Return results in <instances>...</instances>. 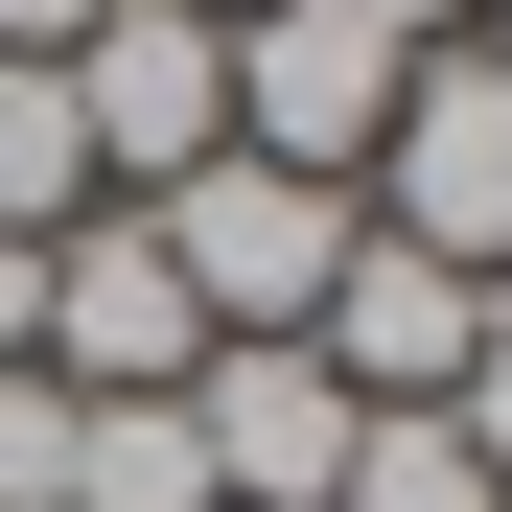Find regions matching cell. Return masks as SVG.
<instances>
[{"instance_id":"16","label":"cell","mask_w":512,"mask_h":512,"mask_svg":"<svg viewBox=\"0 0 512 512\" xmlns=\"http://www.w3.org/2000/svg\"><path fill=\"white\" fill-rule=\"evenodd\" d=\"M210 24H256V0H210Z\"/></svg>"},{"instance_id":"11","label":"cell","mask_w":512,"mask_h":512,"mask_svg":"<svg viewBox=\"0 0 512 512\" xmlns=\"http://www.w3.org/2000/svg\"><path fill=\"white\" fill-rule=\"evenodd\" d=\"M0 512H70V373H0Z\"/></svg>"},{"instance_id":"13","label":"cell","mask_w":512,"mask_h":512,"mask_svg":"<svg viewBox=\"0 0 512 512\" xmlns=\"http://www.w3.org/2000/svg\"><path fill=\"white\" fill-rule=\"evenodd\" d=\"M0 373H47V233H0Z\"/></svg>"},{"instance_id":"6","label":"cell","mask_w":512,"mask_h":512,"mask_svg":"<svg viewBox=\"0 0 512 512\" xmlns=\"http://www.w3.org/2000/svg\"><path fill=\"white\" fill-rule=\"evenodd\" d=\"M350 373H326L303 350V326H280V350H210L187 373V443H210V512H326V466H350Z\"/></svg>"},{"instance_id":"15","label":"cell","mask_w":512,"mask_h":512,"mask_svg":"<svg viewBox=\"0 0 512 512\" xmlns=\"http://www.w3.org/2000/svg\"><path fill=\"white\" fill-rule=\"evenodd\" d=\"M70 24H94V0H0V47H70Z\"/></svg>"},{"instance_id":"7","label":"cell","mask_w":512,"mask_h":512,"mask_svg":"<svg viewBox=\"0 0 512 512\" xmlns=\"http://www.w3.org/2000/svg\"><path fill=\"white\" fill-rule=\"evenodd\" d=\"M466 326H489V280H466V256H419V233H373V210H350V280H326V326H303V350L350 373L373 419H419V396H466Z\"/></svg>"},{"instance_id":"9","label":"cell","mask_w":512,"mask_h":512,"mask_svg":"<svg viewBox=\"0 0 512 512\" xmlns=\"http://www.w3.org/2000/svg\"><path fill=\"white\" fill-rule=\"evenodd\" d=\"M70 512H210L187 396H70Z\"/></svg>"},{"instance_id":"12","label":"cell","mask_w":512,"mask_h":512,"mask_svg":"<svg viewBox=\"0 0 512 512\" xmlns=\"http://www.w3.org/2000/svg\"><path fill=\"white\" fill-rule=\"evenodd\" d=\"M443 419H466V466L512 489V280H489V326H466V396H443Z\"/></svg>"},{"instance_id":"1","label":"cell","mask_w":512,"mask_h":512,"mask_svg":"<svg viewBox=\"0 0 512 512\" xmlns=\"http://www.w3.org/2000/svg\"><path fill=\"white\" fill-rule=\"evenodd\" d=\"M163 256H187L210 350H280V326H326V280H350V187H303V163L210 140L187 187H163Z\"/></svg>"},{"instance_id":"3","label":"cell","mask_w":512,"mask_h":512,"mask_svg":"<svg viewBox=\"0 0 512 512\" xmlns=\"http://www.w3.org/2000/svg\"><path fill=\"white\" fill-rule=\"evenodd\" d=\"M373 233L466 256V280H512V47H419L396 70V140H373Z\"/></svg>"},{"instance_id":"10","label":"cell","mask_w":512,"mask_h":512,"mask_svg":"<svg viewBox=\"0 0 512 512\" xmlns=\"http://www.w3.org/2000/svg\"><path fill=\"white\" fill-rule=\"evenodd\" d=\"M326 512H512V489L466 466V419L419 396V419H350V466H326Z\"/></svg>"},{"instance_id":"4","label":"cell","mask_w":512,"mask_h":512,"mask_svg":"<svg viewBox=\"0 0 512 512\" xmlns=\"http://www.w3.org/2000/svg\"><path fill=\"white\" fill-rule=\"evenodd\" d=\"M396 24H350V0H256V24H233V140L256 163H303V187H350V163L396 140Z\"/></svg>"},{"instance_id":"5","label":"cell","mask_w":512,"mask_h":512,"mask_svg":"<svg viewBox=\"0 0 512 512\" xmlns=\"http://www.w3.org/2000/svg\"><path fill=\"white\" fill-rule=\"evenodd\" d=\"M47 373L70 396H187L210 373V303H187V256H163V210H70L47 233Z\"/></svg>"},{"instance_id":"14","label":"cell","mask_w":512,"mask_h":512,"mask_svg":"<svg viewBox=\"0 0 512 512\" xmlns=\"http://www.w3.org/2000/svg\"><path fill=\"white\" fill-rule=\"evenodd\" d=\"M350 24H396V47H466V24H489V0H350Z\"/></svg>"},{"instance_id":"8","label":"cell","mask_w":512,"mask_h":512,"mask_svg":"<svg viewBox=\"0 0 512 512\" xmlns=\"http://www.w3.org/2000/svg\"><path fill=\"white\" fill-rule=\"evenodd\" d=\"M70 210H117L94 187V117H70L47 47H0V233H70Z\"/></svg>"},{"instance_id":"17","label":"cell","mask_w":512,"mask_h":512,"mask_svg":"<svg viewBox=\"0 0 512 512\" xmlns=\"http://www.w3.org/2000/svg\"><path fill=\"white\" fill-rule=\"evenodd\" d=\"M489 47H512V0H489Z\"/></svg>"},{"instance_id":"2","label":"cell","mask_w":512,"mask_h":512,"mask_svg":"<svg viewBox=\"0 0 512 512\" xmlns=\"http://www.w3.org/2000/svg\"><path fill=\"white\" fill-rule=\"evenodd\" d=\"M47 70H70V117H94V187H117V210H163V187L233 140V24H210V0H94Z\"/></svg>"}]
</instances>
